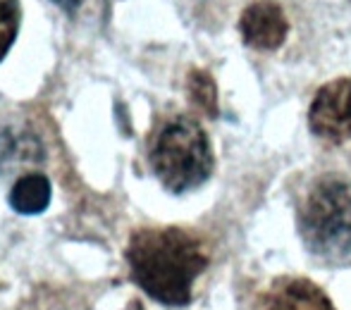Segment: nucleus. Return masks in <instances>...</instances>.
<instances>
[{
    "instance_id": "nucleus-9",
    "label": "nucleus",
    "mask_w": 351,
    "mask_h": 310,
    "mask_svg": "<svg viewBox=\"0 0 351 310\" xmlns=\"http://www.w3.org/2000/svg\"><path fill=\"white\" fill-rule=\"evenodd\" d=\"M19 27V3L17 0H0V60L10 51Z\"/></svg>"
},
{
    "instance_id": "nucleus-4",
    "label": "nucleus",
    "mask_w": 351,
    "mask_h": 310,
    "mask_svg": "<svg viewBox=\"0 0 351 310\" xmlns=\"http://www.w3.org/2000/svg\"><path fill=\"white\" fill-rule=\"evenodd\" d=\"M311 129L325 141H351V79H337L318 91L311 105Z\"/></svg>"
},
{
    "instance_id": "nucleus-10",
    "label": "nucleus",
    "mask_w": 351,
    "mask_h": 310,
    "mask_svg": "<svg viewBox=\"0 0 351 310\" xmlns=\"http://www.w3.org/2000/svg\"><path fill=\"white\" fill-rule=\"evenodd\" d=\"M53 3H58L60 8H65V10H74L79 3H82V0H53Z\"/></svg>"
},
{
    "instance_id": "nucleus-6",
    "label": "nucleus",
    "mask_w": 351,
    "mask_h": 310,
    "mask_svg": "<svg viewBox=\"0 0 351 310\" xmlns=\"http://www.w3.org/2000/svg\"><path fill=\"white\" fill-rule=\"evenodd\" d=\"M261 310H335L330 298L308 279H278L261 301Z\"/></svg>"
},
{
    "instance_id": "nucleus-8",
    "label": "nucleus",
    "mask_w": 351,
    "mask_h": 310,
    "mask_svg": "<svg viewBox=\"0 0 351 310\" xmlns=\"http://www.w3.org/2000/svg\"><path fill=\"white\" fill-rule=\"evenodd\" d=\"M189 93L191 101L206 112V115H215L217 112V91L213 79L206 72H191L189 77Z\"/></svg>"
},
{
    "instance_id": "nucleus-3",
    "label": "nucleus",
    "mask_w": 351,
    "mask_h": 310,
    "mask_svg": "<svg viewBox=\"0 0 351 310\" xmlns=\"http://www.w3.org/2000/svg\"><path fill=\"white\" fill-rule=\"evenodd\" d=\"M151 167L162 186L175 194L204 184L213 172V153L199 122L191 117L167 120L153 139Z\"/></svg>"
},
{
    "instance_id": "nucleus-2",
    "label": "nucleus",
    "mask_w": 351,
    "mask_h": 310,
    "mask_svg": "<svg viewBox=\"0 0 351 310\" xmlns=\"http://www.w3.org/2000/svg\"><path fill=\"white\" fill-rule=\"evenodd\" d=\"M299 229L313 253L330 260L351 253V181L325 175L313 181L299 205Z\"/></svg>"
},
{
    "instance_id": "nucleus-7",
    "label": "nucleus",
    "mask_w": 351,
    "mask_h": 310,
    "mask_svg": "<svg viewBox=\"0 0 351 310\" xmlns=\"http://www.w3.org/2000/svg\"><path fill=\"white\" fill-rule=\"evenodd\" d=\"M51 203V181L43 175H24L10 191V205L22 215L43 213Z\"/></svg>"
},
{
    "instance_id": "nucleus-1",
    "label": "nucleus",
    "mask_w": 351,
    "mask_h": 310,
    "mask_svg": "<svg viewBox=\"0 0 351 310\" xmlns=\"http://www.w3.org/2000/svg\"><path fill=\"white\" fill-rule=\"evenodd\" d=\"M132 277L143 292L165 306H186L191 289L208 265V253L194 236L180 227L139 229L127 246Z\"/></svg>"
},
{
    "instance_id": "nucleus-5",
    "label": "nucleus",
    "mask_w": 351,
    "mask_h": 310,
    "mask_svg": "<svg viewBox=\"0 0 351 310\" xmlns=\"http://www.w3.org/2000/svg\"><path fill=\"white\" fill-rule=\"evenodd\" d=\"M241 34L249 46L261 48V51L280 48L287 36L285 12L270 0L249 5L241 14Z\"/></svg>"
}]
</instances>
